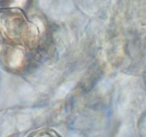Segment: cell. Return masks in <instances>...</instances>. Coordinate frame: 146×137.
I'll use <instances>...</instances> for the list:
<instances>
[{
  "label": "cell",
  "instance_id": "1",
  "mask_svg": "<svg viewBox=\"0 0 146 137\" xmlns=\"http://www.w3.org/2000/svg\"><path fill=\"white\" fill-rule=\"evenodd\" d=\"M23 59V54L22 51L16 50L13 54L10 62V65L13 68H17L21 64Z\"/></svg>",
  "mask_w": 146,
  "mask_h": 137
},
{
  "label": "cell",
  "instance_id": "2",
  "mask_svg": "<svg viewBox=\"0 0 146 137\" xmlns=\"http://www.w3.org/2000/svg\"><path fill=\"white\" fill-rule=\"evenodd\" d=\"M31 137H59L56 133L50 131H38Z\"/></svg>",
  "mask_w": 146,
  "mask_h": 137
},
{
  "label": "cell",
  "instance_id": "3",
  "mask_svg": "<svg viewBox=\"0 0 146 137\" xmlns=\"http://www.w3.org/2000/svg\"><path fill=\"white\" fill-rule=\"evenodd\" d=\"M27 0H14L13 6L14 7H23L25 4Z\"/></svg>",
  "mask_w": 146,
  "mask_h": 137
}]
</instances>
